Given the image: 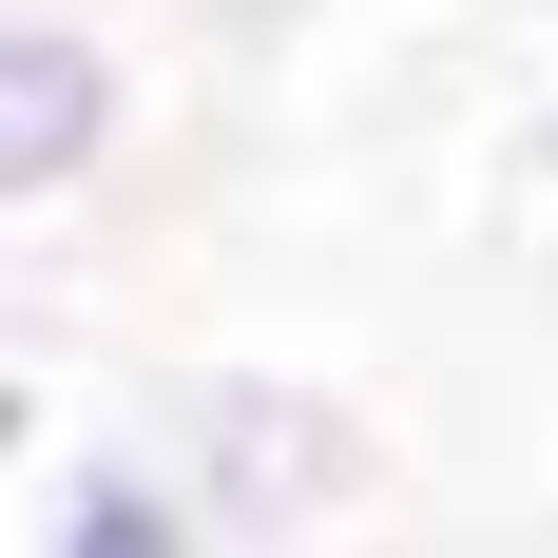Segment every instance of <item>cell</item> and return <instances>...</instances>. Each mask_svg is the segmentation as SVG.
Here are the masks:
<instances>
[{"label": "cell", "instance_id": "1", "mask_svg": "<svg viewBox=\"0 0 558 558\" xmlns=\"http://www.w3.org/2000/svg\"><path fill=\"white\" fill-rule=\"evenodd\" d=\"M135 444H155L173 501L213 520V558H308L366 501V404L308 386V366H173L135 404Z\"/></svg>", "mask_w": 558, "mask_h": 558}, {"label": "cell", "instance_id": "2", "mask_svg": "<svg viewBox=\"0 0 558 558\" xmlns=\"http://www.w3.org/2000/svg\"><path fill=\"white\" fill-rule=\"evenodd\" d=\"M135 155V58L58 0H0V213H77Z\"/></svg>", "mask_w": 558, "mask_h": 558}, {"label": "cell", "instance_id": "3", "mask_svg": "<svg viewBox=\"0 0 558 558\" xmlns=\"http://www.w3.org/2000/svg\"><path fill=\"white\" fill-rule=\"evenodd\" d=\"M20 558H213V520L155 482L135 424H77V444L20 482Z\"/></svg>", "mask_w": 558, "mask_h": 558}, {"label": "cell", "instance_id": "4", "mask_svg": "<svg viewBox=\"0 0 558 558\" xmlns=\"http://www.w3.org/2000/svg\"><path fill=\"white\" fill-rule=\"evenodd\" d=\"M20 482H39V386L0 366V520H20Z\"/></svg>", "mask_w": 558, "mask_h": 558}, {"label": "cell", "instance_id": "5", "mask_svg": "<svg viewBox=\"0 0 558 558\" xmlns=\"http://www.w3.org/2000/svg\"><path fill=\"white\" fill-rule=\"evenodd\" d=\"M308 558H366V539H308Z\"/></svg>", "mask_w": 558, "mask_h": 558}, {"label": "cell", "instance_id": "6", "mask_svg": "<svg viewBox=\"0 0 558 558\" xmlns=\"http://www.w3.org/2000/svg\"><path fill=\"white\" fill-rule=\"evenodd\" d=\"M539 20H558V0H539Z\"/></svg>", "mask_w": 558, "mask_h": 558}]
</instances>
